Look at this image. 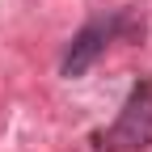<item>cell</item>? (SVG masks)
Listing matches in <instances>:
<instances>
[{
  "label": "cell",
  "mask_w": 152,
  "mask_h": 152,
  "mask_svg": "<svg viewBox=\"0 0 152 152\" xmlns=\"http://www.w3.org/2000/svg\"><path fill=\"white\" fill-rule=\"evenodd\" d=\"M135 34H144V26L135 21L131 9H118V13H110V17H93V21H85L80 30L72 34V42H68L64 59H59V76H64V80L85 76L93 64L102 59V51L114 42V38H135Z\"/></svg>",
  "instance_id": "1"
},
{
  "label": "cell",
  "mask_w": 152,
  "mask_h": 152,
  "mask_svg": "<svg viewBox=\"0 0 152 152\" xmlns=\"http://www.w3.org/2000/svg\"><path fill=\"white\" fill-rule=\"evenodd\" d=\"M97 152H144L152 148V80H135L127 102L106 131L93 135Z\"/></svg>",
  "instance_id": "2"
}]
</instances>
